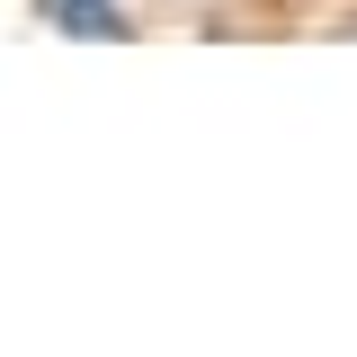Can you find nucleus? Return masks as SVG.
<instances>
[{"mask_svg": "<svg viewBox=\"0 0 357 357\" xmlns=\"http://www.w3.org/2000/svg\"><path fill=\"white\" fill-rule=\"evenodd\" d=\"M36 18L63 27V36H81V45H116L126 36V9L116 0H36Z\"/></svg>", "mask_w": 357, "mask_h": 357, "instance_id": "nucleus-1", "label": "nucleus"}]
</instances>
